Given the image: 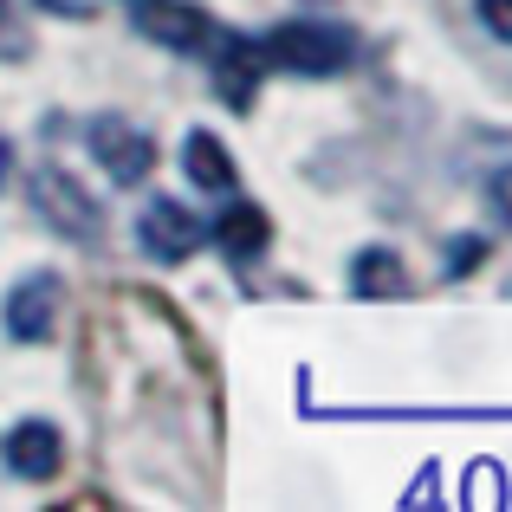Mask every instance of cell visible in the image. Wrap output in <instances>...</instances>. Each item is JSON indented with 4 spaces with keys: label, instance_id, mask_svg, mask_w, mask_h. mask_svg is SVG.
I'll return each instance as SVG.
<instances>
[{
    "label": "cell",
    "instance_id": "6da1fadb",
    "mask_svg": "<svg viewBox=\"0 0 512 512\" xmlns=\"http://www.w3.org/2000/svg\"><path fill=\"white\" fill-rule=\"evenodd\" d=\"M260 59L279 65V72H299V78H331L350 65V33L331 20H286L260 39Z\"/></svg>",
    "mask_w": 512,
    "mask_h": 512
},
{
    "label": "cell",
    "instance_id": "7a4b0ae2",
    "mask_svg": "<svg viewBox=\"0 0 512 512\" xmlns=\"http://www.w3.org/2000/svg\"><path fill=\"white\" fill-rule=\"evenodd\" d=\"M33 208L46 214L65 240H98V227H104L98 201H91L85 188H78V175H65V169H39L33 175Z\"/></svg>",
    "mask_w": 512,
    "mask_h": 512
},
{
    "label": "cell",
    "instance_id": "3957f363",
    "mask_svg": "<svg viewBox=\"0 0 512 512\" xmlns=\"http://www.w3.org/2000/svg\"><path fill=\"white\" fill-rule=\"evenodd\" d=\"M85 143H91V156H98V169L111 175V182H143V175L156 169V143L143 137L137 124H124V117H91Z\"/></svg>",
    "mask_w": 512,
    "mask_h": 512
},
{
    "label": "cell",
    "instance_id": "277c9868",
    "mask_svg": "<svg viewBox=\"0 0 512 512\" xmlns=\"http://www.w3.org/2000/svg\"><path fill=\"white\" fill-rule=\"evenodd\" d=\"M137 240H143V247H150L163 266H175V260H188V253L201 247V221L182 208V201L156 195V201H143V214H137Z\"/></svg>",
    "mask_w": 512,
    "mask_h": 512
},
{
    "label": "cell",
    "instance_id": "5b68a950",
    "mask_svg": "<svg viewBox=\"0 0 512 512\" xmlns=\"http://www.w3.org/2000/svg\"><path fill=\"white\" fill-rule=\"evenodd\" d=\"M130 13H137V26L150 39H163L169 52H195V46H208V39H214L208 13L188 7V0H130Z\"/></svg>",
    "mask_w": 512,
    "mask_h": 512
},
{
    "label": "cell",
    "instance_id": "8992f818",
    "mask_svg": "<svg viewBox=\"0 0 512 512\" xmlns=\"http://www.w3.org/2000/svg\"><path fill=\"white\" fill-rule=\"evenodd\" d=\"M52 318H59V279H52V273L20 279L13 299H7V338L39 344V338H52Z\"/></svg>",
    "mask_w": 512,
    "mask_h": 512
},
{
    "label": "cell",
    "instance_id": "52a82bcc",
    "mask_svg": "<svg viewBox=\"0 0 512 512\" xmlns=\"http://www.w3.org/2000/svg\"><path fill=\"white\" fill-rule=\"evenodd\" d=\"M260 46H247V39L221 33L214 39V85H221V98L234 104V111H253V91H260Z\"/></svg>",
    "mask_w": 512,
    "mask_h": 512
},
{
    "label": "cell",
    "instance_id": "ba28073f",
    "mask_svg": "<svg viewBox=\"0 0 512 512\" xmlns=\"http://www.w3.org/2000/svg\"><path fill=\"white\" fill-rule=\"evenodd\" d=\"M59 461H65V448H59V428L52 422H20L7 435V467L20 480H52Z\"/></svg>",
    "mask_w": 512,
    "mask_h": 512
},
{
    "label": "cell",
    "instance_id": "9c48e42d",
    "mask_svg": "<svg viewBox=\"0 0 512 512\" xmlns=\"http://www.w3.org/2000/svg\"><path fill=\"white\" fill-rule=\"evenodd\" d=\"M214 240H221V253L234 266H247V260H260V253H266L273 221H266V208H253V201H234V208L214 221Z\"/></svg>",
    "mask_w": 512,
    "mask_h": 512
},
{
    "label": "cell",
    "instance_id": "30bf717a",
    "mask_svg": "<svg viewBox=\"0 0 512 512\" xmlns=\"http://www.w3.org/2000/svg\"><path fill=\"white\" fill-rule=\"evenodd\" d=\"M350 292L357 299H402V260L389 247H363L350 260Z\"/></svg>",
    "mask_w": 512,
    "mask_h": 512
},
{
    "label": "cell",
    "instance_id": "8fae6325",
    "mask_svg": "<svg viewBox=\"0 0 512 512\" xmlns=\"http://www.w3.org/2000/svg\"><path fill=\"white\" fill-rule=\"evenodd\" d=\"M182 169L195 175L201 188H234V156H227L221 143L208 137V130H188V143H182Z\"/></svg>",
    "mask_w": 512,
    "mask_h": 512
},
{
    "label": "cell",
    "instance_id": "7c38bea8",
    "mask_svg": "<svg viewBox=\"0 0 512 512\" xmlns=\"http://www.w3.org/2000/svg\"><path fill=\"white\" fill-rule=\"evenodd\" d=\"M20 52H26V26L13 20V7L0 0V59H20Z\"/></svg>",
    "mask_w": 512,
    "mask_h": 512
},
{
    "label": "cell",
    "instance_id": "4fadbf2b",
    "mask_svg": "<svg viewBox=\"0 0 512 512\" xmlns=\"http://www.w3.org/2000/svg\"><path fill=\"white\" fill-rule=\"evenodd\" d=\"M480 20H487L493 39H506V46H512V0H480Z\"/></svg>",
    "mask_w": 512,
    "mask_h": 512
},
{
    "label": "cell",
    "instance_id": "5bb4252c",
    "mask_svg": "<svg viewBox=\"0 0 512 512\" xmlns=\"http://www.w3.org/2000/svg\"><path fill=\"white\" fill-rule=\"evenodd\" d=\"M493 201H500V208L512 214V182H506V175H500V182H493Z\"/></svg>",
    "mask_w": 512,
    "mask_h": 512
},
{
    "label": "cell",
    "instance_id": "9a60e30c",
    "mask_svg": "<svg viewBox=\"0 0 512 512\" xmlns=\"http://www.w3.org/2000/svg\"><path fill=\"white\" fill-rule=\"evenodd\" d=\"M7 163H13V150H7V137H0V175H7Z\"/></svg>",
    "mask_w": 512,
    "mask_h": 512
}]
</instances>
